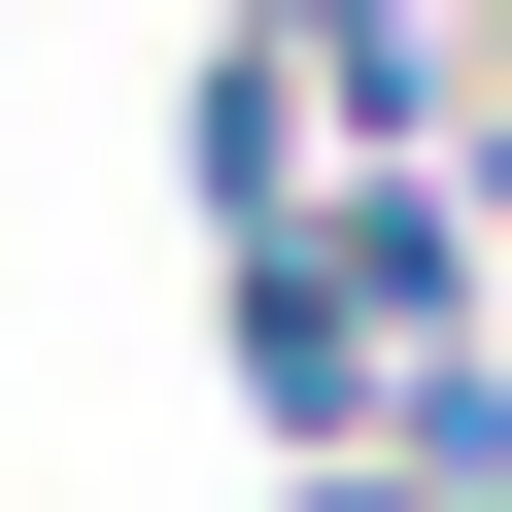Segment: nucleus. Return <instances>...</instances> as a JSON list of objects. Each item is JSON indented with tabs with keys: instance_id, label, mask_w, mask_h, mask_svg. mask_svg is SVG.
<instances>
[{
	"instance_id": "1",
	"label": "nucleus",
	"mask_w": 512,
	"mask_h": 512,
	"mask_svg": "<svg viewBox=\"0 0 512 512\" xmlns=\"http://www.w3.org/2000/svg\"><path fill=\"white\" fill-rule=\"evenodd\" d=\"M308 35H274V0H205V69H171V205H205V274H239V239H308Z\"/></svg>"
}]
</instances>
